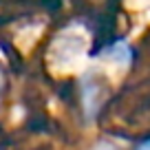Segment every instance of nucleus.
I'll use <instances>...</instances> for the list:
<instances>
[{
	"mask_svg": "<svg viewBox=\"0 0 150 150\" xmlns=\"http://www.w3.org/2000/svg\"><path fill=\"white\" fill-rule=\"evenodd\" d=\"M95 150H117L115 146H110V144H102V146H97Z\"/></svg>",
	"mask_w": 150,
	"mask_h": 150,
	"instance_id": "nucleus-1",
	"label": "nucleus"
}]
</instances>
